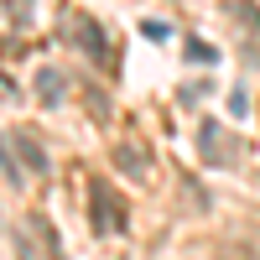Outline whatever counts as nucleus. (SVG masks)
Masks as SVG:
<instances>
[{"label": "nucleus", "instance_id": "f257e3e1", "mask_svg": "<svg viewBox=\"0 0 260 260\" xmlns=\"http://www.w3.org/2000/svg\"><path fill=\"white\" fill-rule=\"evenodd\" d=\"M198 146H203V161H213V167H229L234 156H240V146L224 141L219 120H203V125H198Z\"/></svg>", "mask_w": 260, "mask_h": 260}, {"label": "nucleus", "instance_id": "f03ea898", "mask_svg": "<svg viewBox=\"0 0 260 260\" xmlns=\"http://www.w3.org/2000/svg\"><path fill=\"white\" fill-rule=\"evenodd\" d=\"M16 146H21V156H26V167H31V172H47V161H42V146H37V141L16 136Z\"/></svg>", "mask_w": 260, "mask_h": 260}, {"label": "nucleus", "instance_id": "7ed1b4c3", "mask_svg": "<svg viewBox=\"0 0 260 260\" xmlns=\"http://www.w3.org/2000/svg\"><path fill=\"white\" fill-rule=\"evenodd\" d=\"M37 89H42V99H47V104H57V99H62V83H57V73H42V83H37Z\"/></svg>", "mask_w": 260, "mask_h": 260}]
</instances>
